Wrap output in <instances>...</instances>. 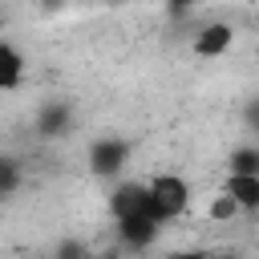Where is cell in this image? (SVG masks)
I'll return each instance as SVG.
<instances>
[{
  "label": "cell",
  "mask_w": 259,
  "mask_h": 259,
  "mask_svg": "<svg viewBox=\"0 0 259 259\" xmlns=\"http://www.w3.org/2000/svg\"><path fill=\"white\" fill-rule=\"evenodd\" d=\"M194 4H202V0H166V8H170V12H190Z\"/></svg>",
  "instance_id": "7c38bea8"
},
{
  "label": "cell",
  "mask_w": 259,
  "mask_h": 259,
  "mask_svg": "<svg viewBox=\"0 0 259 259\" xmlns=\"http://www.w3.org/2000/svg\"><path fill=\"white\" fill-rule=\"evenodd\" d=\"M223 190L235 198V206H239L243 214H247V210H259V174H235V170H227Z\"/></svg>",
  "instance_id": "ba28073f"
},
{
  "label": "cell",
  "mask_w": 259,
  "mask_h": 259,
  "mask_svg": "<svg viewBox=\"0 0 259 259\" xmlns=\"http://www.w3.org/2000/svg\"><path fill=\"white\" fill-rule=\"evenodd\" d=\"M24 73H28L24 53H20V49H16L8 36H0V93L20 89V85H24Z\"/></svg>",
  "instance_id": "8992f818"
},
{
  "label": "cell",
  "mask_w": 259,
  "mask_h": 259,
  "mask_svg": "<svg viewBox=\"0 0 259 259\" xmlns=\"http://www.w3.org/2000/svg\"><path fill=\"white\" fill-rule=\"evenodd\" d=\"M231 45H235V24H227V20H206V24H198V28H194V40H190L194 57H202V61L227 57Z\"/></svg>",
  "instance_id": "7a4b0ae2"
},
{
  "label": "cell",
  "mask_w": 259,
  "mask_h": 259,
  "mask_svg": "<svg viewBox=\"0 0 259 259\" xmlns=\"http://www.w3.org/2000/svg\"><path fill=\"white\" fill-rule=\"evenodd\" d=\"M57 4H65V0H45V8H57Z\"/></svg>",
  "instance_id": "5bb4252c"
},
{
  "label": "cell",
  "mask_w": 259,
  "mask_h": 259,
  "mask_svg": "<svg viewBox=\"0 0 259 259\" xmlns=\"http://www.w3.org/2000/svg\"><path fill=\"white\" fill-rule=\"evenodd\" d=\"M109 214L113 219H125V214H150V198H146V182L138 178H117L113 190H109ZM154 219V214H150Z\"/></svg>",
  "instance_id": "277c9868"
},
{
  "label": "cell",
  "mask_w": 259,
  "mask_h": 259,
  "mask_svg": "<svg viewBox=\"0 0 259 259\" xmlns=\"http://www.w3.org/2000/svg\"><path fill=\"white\" fill-rule=\"evenodd\" d=\"M113 227H117V239H121L130 251H146V247H154L158 235H162V223L150 219V214H125V219H113Z\"/></svg>",
  "instance_id": "5b68a950"
},
{
  "label": "cell",
  "mask_w": 259,
  "mask_h": 259,
  "mask_svg": "<svg viewBox=\"0 0 259 259\" xmlns=\"http://www.w3.org/2000/svg\"><path fill=\"white\" fill-rule=\"evenodd\" d=\"M227 170H235V174H259V150H255L251 142H247V146H239V150H231Z\"/></svg>",
  "instance_id": "9c48e42d"
},
{
  "label": "cell",
  "mask_w": 259,
  "mask_h": 259,
  "mask_svg": "<svg viewBox=\"0 0 259 259\" xmlns=\"http://www.w3.org/2000/svg\"><path fill=\"white\" fill-rule=\"evenodd\" d=\"M170 259H219L214 251H182V255H170Z\"/></svg>",
  "instance_id": "4fadbf2b"
},
{
  "label": "cell",
  "mask_w": 259,
  "mask_h": 259,
  "mask_svg": "<svg viewBox=\"0 0 259 259\" xmlns=\"http://www.w3.org/2000/svg\"><path fill=\"white\" fill-rule=\"evenodd\" d=\"M130 162V142L125 138H97L89 150V166L97 178H117Z\"/></svg>",
  "instance_id": "3957f363"
},
{
  "label": "cell",
  "mask_w": 259,
  "mask_h": 259,
  "mask_svg": "<svg viewBox=\"0 0 259 259\" xmlns=\"http://www.w3.org/2000/svg\"><path fill=\"white\" fill-rule=\"evenodd\" d=\"M69 125H73V105H69L65 97L45 101V105L36 109V134H40V138H61Z\"/></svg>",
  "instance_id": "52a82bcc"
},
{
  "label": "cell",
  "mask_w": 259,
  "mask_h": 259,
  "mask_svg": "<svg viewBox=\"0 0 259 259\" xmlns=\"http://www.w3.org/2000/svg\"><path fill=\"white\" fill-rule=\"evenodd\" d=\"M20 186V162L16 158H0V202Z\"/></svg>",
  "instance_id": "8fae6325"
},
{
  "label": "cell",
  "mask_w": 259,
  "mask_h": 259,
  "mask_svg": "<svg viewBox=\"0 0 259 259\" xmlns=\"http://www.w3.org/2000/svg\"><path fill=\"white\" fill-rule=\"evenodd\" d=\"M146 198H150V214L166 227V223H174V219H182L190 210L194 190L178 170H158V174L146 178Z\"/></svg>",
  "instance_id": "6da1fadb"
},
{
  "label": "cell",
  "mask_w": 259,
  "mask_h": 259,
  "mask_svg": "<svg viewBox=\"0 0 259 259\" xmlns=\"http://www.w3.org/2000/svg\"><path fill=\"white\" fill-rule=\"evenodd\" d=\"M243 210L235 206V198L227 194V190H219V194H210V202H206V219H214V223H231V219H239Z\"/></svg>",
  "instance_id": "30bf717a"
}]
</instances>
